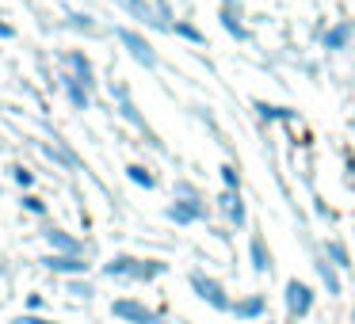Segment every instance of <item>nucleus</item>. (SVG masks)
<instances>
[{
  "mask_svg": "<svg viewBox=\"0 0 355 324\" xmlns=\"http://www.w3.org/2000/svg\"><path fill=\"white\" fill-rule=\"evenodd\" d=\"M12 179H16L19 187H31V183H35V176H31L27 168H12Z\"/></svg>",
  "mask_w": 355,
  "mask_h": 324,
  "instance_id": "29",
  "label": "nucleus"
},
{
  "mask_svg": "<svg viewBox=\"0 0 355 324\" xmlns=\"http://www.w3.org/2000/svg\"><path fill=\"white\" fill-rule=\"evenodd\" d=\"M115 39L126 46V54L134 57V62L141 65V69H157L161 65V57H157V50L149 46V39L146 35H138V31H130V27H115Z\"/></svg>",
  "mask_w": 355,
  "mask_h": 324,
  "instance_id": "4",
  "label": "nucleus"
},
{
  "mask_svg": "<svg viewBox=\"0 0 355 324\" xmlns=\"http://www.w3.org/2000/svg\"><path fill=\"white\" fill-rule=\"evenodd\" d=\"M248 263H252L256 275H271V267H275V255H271L268 237H263L260 229L248 233Z\"/></svg>",
  "mask_w": 355,
  "mask_h": 324,
  "instance_id": "11",
  "label": "nucleus"
},
{
  "mask_svg": "<svg viewBox=\"0 0 355 324\" xmlns=\"http://www.w3.org/2000/svg\"><path fill=\"white\" fill-rule=\"evenodd\" d=\"M42 263H46L50 271H58V275H85V271H88L85 255H65V252H54V255H46Z\"/></svg>",
  "mask_w": 355,
  "mask_h": 324,
  "instance_id": "16",
  "label": "nucleus"
},
{
  "mask_svg": "<svg viewBox=\"0 0 355 324\" xmlns=\"http://www.w3.org/2000/svg\"><path fill=\"white\" fill-rule=\"evenodd\" d=\"M172 31H176L180 39L195 42V46H207V35H202V31H199V27H195V24H187V19H176V24H172Z\"/></svg>",
  "mask_w": 355,
  "mask_h": 324,
  "instance_id": "23",
  "label": "nucleus"
},
{
  "mask_svg": "<svg viewBox=\"0 0 355 324\" xmlns=\"http://www.w3.org/2000/svg\"><path fill=\"white\" fill-rule=\"evenodd\" d=\"M65 65H69V69H73V77H80V80H85L88 88L96 84V73H92V62H88V57L80 54V50H69V54H65Z\"/></svg>",
  "mask_w": 355,
  "mask_h": 324,
  "instance_id": "20",
  "label": "nucleus"
},
{
  "mask_svg": "<svg viewBox=\"0 0 355 324\" xmlns=\"http://www.w3.org/2000/svg\"><path fill=\"white\" fill-rule=\"evenodd\" d=\"M207 202H195V199H176L164 206V217L172 225H195V222H207Z\"/></svg>",
  "mask_w": 355,
  "mask_h": 324,
  "instance_id": "9",
  "label": "nucleus"
},
{
  "mask_svg": "<svg viewBox=\"0 0 355 324\" xmlns=\"http://www.w3.org/2000/svg\"><path fill=\"white\" fill-rule=\"evenodd\" d=\"M321 252L329 255V263H332L336 271H344V275L352 271V252H347V244H344V240H324V244H321Z\"/></svg>",
  "mask_w": 355,
  "mask_h": 324,
  "instance_id": "19",
  "label": "nucleus"
},
{
  "mask_svg": "<svg viewBox=\"0 0 355 324\" xmlns=\"http://www.w3.org/2000/svg\"><path fill=\"white\" fill-rule=\"evenodd\" d=\"M126 179H130L134 187H141V191H153L157 187V176L146 168V164H126Z\"/></svg>",
  "mask_w": 355,
  "mask_h": 324,
  "instance_id": "21",
  "label": "nucleus"
},
{
  "mask_svg": "<svg viewBox=\"0 0 355 324\" xmlns=\"http://www.w3.org/2000/svg\"><path fill=\"white\" fill-rule=\"evenodd\" d=\"M12 35H16V31H12L8 24H0V39H12Z\"/></svg>",
  "mask_w": 355,
  "mask_h": 324,
  "instance_id": "33",
  "label": "nucleus"
},
{
  "mask_svg": "<svg viewBox=\"0 0 355 324\" xmlns=\"http://www.w3.org/2000/svg\"><path fill=\"white\" fill-rule=\"evenodd\" d=\"M252 111H256V118H260L263 126H291V123H298V115H294L291 107H279V103H268V100H252Z\"/></svg>",
  "mask_w": 355,
  "mask_h": 324,
  "instance_id": "14",
  "label": "nucleus"
},
{
  "mask_svg": "<svg viewBox=\"0 0 355 324\" xmlns=\"http://www.w3.org/2000/svg\"><path fill=\"white\" fill-rule=\"evenodd\" d=\"M111 96H115V100H119V115H123L126 123L134 126V130H141V134H146V138H149V145H157V149H161V141L153 138V130H149V123H146V118H141L138 103L130 100V92H126V84H115V88H111Z\"/></svg>",
  "mask_w": 355,
  "mask_h": 324,
  "instance_id": "5",
  "label": "nucleus"
},
{
  "mask_svg": "<svg viewBox=\"0 0 355 324\" xmlns=\"http://www.w3.org/2000/svg\"><path fill=\"white\" fill-rule=\"evenodd\" d=\"M176 199H195V202H202V191L191 183V179H180V183H176Z\"/></svg>",
  "mask_w": 355,
  "mask_h": 324,
  "instance_id": "26",
  "label": "nucleus"
},
{
  "mask_svg": "<svg viewBox=\"0 0 355 324\" xmlns=\"http://www.w3.org/2000/svg\"><path fill=\"white\" fill-rule=\"evenodd\" d=\"M168 271V263L161 260H138V255H115V260L103 263V275L107 278H130V282H153Z\"/></svg>",
  "mask_w": 355,
  "mask_h": 324,
  "instance_id": "1",
  "label": "nucleus"
},
{
  "mask_svg": "<svg viewBox=\"0 0 355 324\" xmlns=\"http://www.w3.org/2000/svg\"><path fill=\"white\" fill-rule=\"evenodd\" d=\"M344 168H347V176L355 179V153H352V149H344Z\"/></svg>",
  "mask_w": 355,
  "mask_h": 324,
  "instance_id": "30",
  "label": "nucleus"
},
{
  "mask_svg": "<svg viewBox=\"0 0 355 324\" xmlns=\"http://www.w3.org/2000/svg\"><path fill=\"white\" fill-rule=\"evenodd\" d=\"M115 4H119V8H123L130 19H138V24L153 27V31H168V24L157 16V8L149 4V0H115Z\"/></svg>",
  "mask_w": 355,
  "mask_h": 324,
  "instance_id": "12",
  "label": "nucleus"
},
{
  "mask_svg": "<svg viewBox=\"0 0 355 324\" xmlns=\"http://www.w3.org/2000/svg\"><path fill=\"white\" fill-rule=\"evenodd\" d=\"M46 237V244L54 248V252H65V255H85V244H80L73 233H65V229H46L42 233Z\"/></svg>",
  "mask_w": 355,
  "mask_h": 324,
  "instance_id": "17",
  "label": "nucleus"
},
{
  "mask_svg": "<svg viewBox=\"0 0 355 324\" xmlns=\"http://www.w3.org/2000/svg\"><path fill=\"white\" fill-rule=\"evenodd\" d=\"M321 50H329V54H344V50H352L355 42V19H336L332 27H324L321 39Z\"/></svg>",
  "mask_w": 355,
  "mask_h": 324,
  "instance_id": "6",
  "label": "nucleus"
},
{
  "mask_svg": "<svg viewBox=\"0 0 355 324\" xmlns=\"http://www.w3.org/2000/svg\"><path fill=\"white\" fill-rule=\"evenodd\" d=\"M218 214H222L233 229H245L248 225V206H245V199H241V191H225L222 187V195H218Z\"/></svg>",
  "mask_w": 355,
  "mask_h": 324,
  "instance_id": "10",
  "label": "nucleus"
},
{
  "mask_svg": "<svg viewBox=\"0 0 355 324\" xmlns=\"http://www.w3.org/2000/svg\"><path fill=\"white\" fill-rule=\"evenodd\" d=\"M187 286H191V294L202 301V305L218 309V313H230V309H233L230 290H225L222 278H214L210 271H191V275H187Z\"/></svg>",
  "mask_w": 355,
  "mask_h": 324,
  "instance_id": "2",
  "label": "nucleus"
},
{
  "mask_svg": "<svg viewBox=\"0 0 355 324\" xmlns=\"http://www.w3.org/2000/svg\"><path fill=\"white\" fill-rule=\"evenodd\" d=\"M69 294H73V298H92V286H88V282H69Z\"/></svg>",
  "mask_w": 355,
  "mask_h": 324,
  "instance_id": "28",
  "label": "nucleus"
},
{
  "mask_svg": "<svg viewBox=\"0 0 355 324\" xmlns=\"http://www.w3.org/2000/svg\"><path fill=\"white\" fill-rule=\"evenodd\" d=\"M313 275H317V282L324 286V294H332V298H340V294H344V282H340V275H344V271L332 267L324 252H313Z\"/></svg>",
  "mask_w": 355,
  "mask_h": 324,
  "instance_id": "13",
  "label": "nucleus"
},
{
  "mask_svg": "<svg viewBox=\"0 0 355 324\" xmlns=\"http://www.w3.org/2000/svg\"><path fill=\"white\" fill-rule=\"evenodd\" d=\"M16 324H54V321H42V316H19Z\"/></svg>",
  "mask_w": 355,
  "mask_h": 324,
  "instance_id": "31",
  "label": "nucleus"
},
{
  "mask_svg": "<svg viewBox=\"0 0 355 324\" xmlns=\"http://www.w3.org/2000/svg\"><path fill=\"white\" fill-rule=\"evenodd\" d=\"M111 313H115L119 321H126V324H161V313H157V309L141 305V301H134V298L111 301Z\"/></svg>",
  "mask_w": 355,
  "mask_h": 324,
  "instance_id": "7",
  "label": "nucleus"
},
{
  "mask_svg": "<svg viewBox=\"0 0 355 324\" xmlns=\"http://www.w3.org/2000/svg\"><path fill=\"white\" fill-rule=\"evenodd\" d=\"M69 27H73V31H85V35H100V27L92 24V16H80V12H77V16H69Z\"/></svg>",
  "mask_w": 355,
  "mask_h": 324,
  "instance_id": "25",
  "label": "nucleus"
},
{
  "mask_svg": "<svg viewBox=\"0 0 355 324\" xmlns=\"http://www.w3.org/2000/svg\"><path fill=\"white\" fill-rule=\"evenodd\" d=\"M260 324H271V321H260Z\"/></svg>",
  "mask_w": 355,
  "mask_h": 324,
  "instance_id": "34",
  "label": "nucleus"
},
{
  "mask_svg": "<svg viewBox=\"0 0 355 324\" xmlns=\"http://www.w3.org/2000/svg\"><path fill=\"white\" fill-rule=\"evenodd\" d=\"M222 8H230V12H241V16H245V8H241V0H222Z\"/></svg>",
  "mask_w": 355,
  "mask_h": 324,
  "instance_id": "32",
  "label": "nucleus"
},
{
  "mask_svg": "<svg viewBox=\"0 0 355 324\" xmlns=\"http://www.w3.org/2000/svg\"><path fill=\"white\" fill-rule=\"evenodd\" d=\"M62 84H65V96H69L73 107H77V111H88V103H92V88H88L80 77H73V73L62 80Z\"/></svg>",
  "mask_w": 355,
  "mask_h": 324,
  "instance_id": "18",
  "label": "nucleus"
},
{
  "mask_svg": "<svg viewBox=\"0 0 355 324\" xmlns=\"http://www.w3.org/2000/svg\"><path fill=\"white\" fill-rule=\"evenodd\" d=\"M24 210H31V214H46V202L35 199V195H27V199H24Z\"/></svg>",
  "mask_w": 355,
  "mask_h": 324,
  "instance_id": "27",
  "label": "nucleus"
},
{
  "mask_svg": "<svg viewBox=\"0 0 355 324\" xmlns=\"http://www.w3.org/2000/svg\"><path fill=\"white\" fill-rule=\"evenodd\" d=\"M283 309L291 321H306L317 309V290L306 282V278H286L283 282Z\"/></svg>",
  "mask_w": 355,
  "mask_h": 324,
  "instance_id": "3",
  "label": "nucleus"
},
{
  "mask_svg": "<svg viewBox=\"0 0 355 324\" xmlns=\"http://www.w3.org/2000/svg\"><path fill=\"white\" fill-rule=\"evenodd\" d=\"M233 321L241 324H260L268 316V298L263 294H245V298H233V309H230Z\"/></svg>",
  "mask_w": 355,
  "mask_h": 324,
  "instance_id": "8",
  "label": "nucleus"
},
{
  "mask_svg": "<svg viewBox=\"0 0 355 324\" xmlns=\"http://www.w3.org/2000/svg\"><path fill=\"white\" fill-rule=\"evenodd\" d=\"M42 153L50 156V161H58V164H65V168H80V161H77V153H69V149L62 145V141H54V145H46L42 141Z\"/></svg>",
  "mask_w": 355,
  "mask_h": 324,
  "instance_id": "22",
  "label": "nucleus"
},
{
  "mask_svg": "<svg viewBox=\"0 0 355 324\" xmlns=\"http://www.w3.org/2000/svg\"><path fill=\"white\" fill-rule=\"evenodd\" d=\"M352 316H355V313H352Z\"/></svg>",
  "mask_w": 355,
  "mask_h": 324,
  "instance_id": "35",
  "label": "nucleus"
},
{
  "mask_svg": "<svg viewBox=\"0 0 355 324\" xmlns=\"http://www.w3.org/2000/svg\"><path fill=\"white\" fill-rule=\"evenodd\" d=\"M218 176H222L225 191H241V168H237V164H222V168H218Z\"/></svg>",
  "mask_w": 355,
  "mask_h": 324,
  "instance_id": "24",
  "label": "nucleus"
},
{
  "mask_svg": "<svg viewBox=\"0 0 355 324\" xmlns=\"http://www.w3.org/2000/svg\"><path fill=\"white\" fill-rule=\"evenodd\" d=\"M218 24H222V31L230 35L233 42H252V27L245 24V16H241V12L218 8Z\"/></svg>",
  "mask_w": 355,
  "mask_h": 324,
  "instance_id": "15",
  "label": "nucleus"
}]
</instances>
